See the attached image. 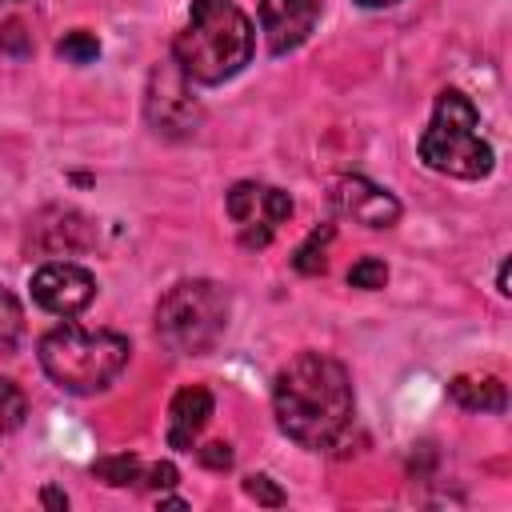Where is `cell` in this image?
Instances as JSON below:
<instances>
[{
	"mask_svg": "<svg viewBox=\"0 0 512 512\" xmlns=\"http://www.w3.org/2000/svg\"><path fill=\"white\" fill-rule=\"evenodd\" d=\"M272 408L288 440L312 452H328L352 428V412H356L352 380L340 360L324 352H300L276 372Z\"/></svg>",
	"mask_w": 512,
	"mask_h": 512,
	"instance_id": "1",
	"label": "cell"
},
{
	"mask_svg": "<svg viewBox=\"0 0 512 512\" xmlns=\"http://www.w3.org/2000/svg\"><path fill=\"white\" fill-rule=\"evenodd\" d=\"M252 48L256 32L236 0H192L184 32L172 40V60L188 84H224L252 60Z\"/></svg>",
	"mask_w": 512,
	"mask_h": 512,
	"instance_id": "2",
	"label": "cell"
},
{
	"mask_svg": "<svg viewBox=\"0 0 512 512\" xmlns=\"http://www.w3.org/2000/svg\"><path fill=\"white\" fill-rule=\"evenodd\" d=\"M128 356H132V348L116 332H92L80 324H60V328L40 336L44 376L72 396L104 392L128 368Z\"/></svg>",
	"mask_w": 512,
	"mask_h": 512,
	"instance_id": "3",
	"label": "cell"
},
{
	"mask_svg": "<svg viewBox=\"0 0 512 512\" xmlns=\"http://www.w3.org/2000/svg\"><path fill=\"white\" fill-rule=\"evenodd\" d=\"M416 148H420V160L432 172H444V176H456V180H480L496 164L492 144L480 136L476 104L464 92H456V88H444L436 96L432 120L420 132Z\"/></svg>",
	"mask_w": 512,
	"mask_h": 512,
	"instance_id": "4",
	"label": "cell"
},
{
	"mask_svg": "<svg viewBox=\"0 0 512 512\" xmlns=\"http://www.w3.org/2000/svg\"><path fill=\"white\" fill-rule=\"evenodd\" d=\"M228 328V292L212 280H184L168 288V296L156 308V332L160 340L180 356L208 352Z\"/></svg>",
	"mask_w": 512,
	"mask_h": 512,
	"instance_id": "5",
	"label": "cell"
},
{
	"mask_svg": "<svg viewBox=\"0 0 512 512\" xmlns=\"http://www.w3.org/2000/svg\"><path fill=\"white\" fill-rule=\"evenodd\" d=\"M228 216L236 220L244 248H264L276 236V228L292 216V200H288V192H280L272 184L240 180L228 188Z\"/></svg>",
	"mask_w": 512,
	"mask_h": 512,
	"instance_id": "6",
	"label": "cell"
},
{
	"mask_svg": "<svg viewBox=\"0 0 512 512\" xmlns=\"http://www.w3.org/2000/svg\"><path fill=\"white\" fill-rule=\"evenodd\" d=\"M148 124L164 136H188L196 132L200 124V108L192 100V88H188V76L176 68V60H160L152 68V80H148Z\"/></svg>",
	"mask_w": 512,
	"mask_h": 512,
	"instance_id": "7",
	"label": "cell"
},
{
	"mask_svg": "<svg viewBox=\"0 0 512 512\" xmlns=\"http://www.w3.org/2000/svg\"><path fill=\"white\" fill-rule=\"evenodd\" d=\"M32 300L52 316H76L96 296V276L72 260H52L32 272Z\"/></svg>",
	"mask_w": 512,
	"mask_h": 512,
	"instance_id": "8",
	"label": "cell"
},
{
	"mask_svg": "<svg viewBox=\"0 0 512 512\" xmlns=\"http://www.w3.org/2000/svg\"><path fill=\"white\" fill-rule=\"evenodd\" d=\"M332 208L364 228H392L400 220V200L364 176H340L332 184Z\"/></svg>",
	"mask_w": 512,
	"mask_h": 512,
	"instance_id": "9",
	"label": "cell"
},
{
	"mask_svg": "<svg viewBox=\"0 0 512 512\" xmlns=\"http://www.w3.org/2000/svg\"><path fill=\"white\" fill-rule=\"evenodd\" d=\"M320 20V0H260V32L272 56L296 52Z\"/></svg>",
	"mask_w": 512,
	"mask_h": 512,
	"instance_id": "10",
	"label": "cell"
},
{
	"mask_svg": "<svg viewBox=\"0 0 512 512\" xmlns=\"http://www.w3.org/2000/svg\"><path fill=\"white\" fill-rule=\"evenodd\" d=\"M208 416H212V392L200 388V384L180 388L172 396V408H168V444L180 448V452H192Z\"/></svg>",
	"mask_w": 512,
	"mask_h": 512,
	"instance_id": "11",
	"label": "cell"
},
{
	"mask_svg": "<svg viewBox=\"0 0 512 512\" xmlns=\"http://www.w3.org/2000/svg\"><path fill=\"white\" fill-rule=\"evenodd\" d=\"M448 396L468 412H504L508 396L496 376H456L448 384Z\"/></svg>",
	"mask_w": 512,
	"mask_h": 512,
	"instance_id": "12",
	"label": "cell"
},
{
	"mask_svg": "<svg viewBox=\"0 0 512 512\" xmlns=\"http://www.w3.org/2000/svg\"><path fill=\"white\" fill-rule=\"evenodd\" d=\"M92 472H96L104 484H112V488H128V484H140L144 464H140L136 456H104V460L92 464Z\"/></svg>",
	"mask_w": 512,
	"mask_h": 512,
	"instance_id": "13",
	"label": "cell"
},
{
	"mask_svg": "<svg viewBox=\"0 0 512 512\" xmlns=\"http://www.w3.org/2000/svg\"><path fill=\"white\" fill-rule=\"evenodd\" d=\"M328 240H332V224H320V228H312V232H308V240L296 248V256H292V268H296V272H304V276L320 272V268H324V248H328Z\"/></svg>",
	"mask_w": 512,
	"mask_h": 512,
	"instance_id": "14",
	"label": "cell"
},
{
	"mask_svg": "<svg viewBox=\"0 0 512 512\" xmlns=\"http://www.w3.org/2000/svg\"><path fill=\"white\" fill-rule=\"evenodd\" d=\"M24 412H28L24 392L12 380H0V436L12 432V428H20L24 424Z\"/></svg>",
	"mask_w": 512,
	"mask_h": 512,
	"instance_id": "15",
	"label": "cell"
},
{
	"mask_svg": "<svg viewBox=\"0 0 512 512\" xmlns=\"http://www.w3.org/2000/svg\"><path fill=\"white\" fill-rule=\"evenodd\" d=\"M56 52L64 56V60H72V64H92L96 56H100V40L92 36V32H68L60 44H56Z\"/></svg>",
	"mask_w": 512,
	"mask_h": 512,
	"instance_id": "16",
	"label": "cell"
},
{
	"mask_svg": "<svg viewBox=\"0 0 512 512\" xmlns=\"http://www.w3.org/2000/svg\"><path fill=\"white\" fill-rule=\"evenodd\" d=\"M348 284H352V288H364V292H376V288L388 284V264L376 260V256H364V260H356V264L348 268Z\"/></svg>",
	"mask_w": 512,
	"mask_h": 512,
	"instance_id": "17",
	"label": "cell"
},
{
	"mask_svg": "<svg viewBox=\"0 0 512 512\" xmlns=\"http://www.w3.org/2000/svg\"><path fill=\"white\" fill-rule=\"evenodd\" d=\"M24 328V312H20V300L0 284V344H12Z\"/></svg>",
	"mask_w": 512,
	"mask_h": 512,
	"instance_id": "18",
	"label": "cell"
},
{
	"mask_svg": "<svg viewBox=\"0 0 512 512\" xmlns=\"http://www.w3.org/2000/svg\"><path fill=\"white\" fill-rule=\"evenodd\" d=\"M244 492L256 504H268V508H280L284 504V492L272 484V476H244Z\"/></svg>",
	"mask_w": 512,
	"mask_h": 512,
	"instance_id": "19",
	"label": "cell"
},
{
	"mask_svg": "<svg viewBox=\"0 0 512 512\" xmlns=\"http://www.w3.org/2000/svg\"><path fill=\"white\" fill-rule=\"evenodd\" d=\"M0 52H12V56H28V52H32V36L24 32L20 20H8V24L0 28Z\"/></svg>",
	"mask_w": 512,
	"mask_h": 512,
	"instance_id": "20",
	"label": "cell"
},
{
	"mask_svg": "<svg viewBox=\"0 0 512 512\" xmlns=\"http://www.w3.org/2000/svg\"><path fill=\"white\" fill-rule=\"evenodd\" d=\"M176 468L168 464V460H160V464H144V476H140V484H148V488H172L176 484Z\"/></svg>",
	"mask_w": 512,
	"mask_h": 512,
	"instance_id": "21",
	"label": "cell"
},
{
	"mask_svg": "<svg viewBox=\"0 0 512 512\" xmlns=\"http://www.w3.org/2000/svg\"><path fill=\"white\" fill-rule=\"evenodd\" d=\"M196 452H200V460H204L208 468H228V464H232V452H228V444H220V440H216V444H204V448H196Z\"/></svg>",
	"mask_w": 512,
	"mask_h": 512,
	"instance_id": "22",
	"label": "cell"
},
{
	"mask_svg": "<svg viewBox=\"0 0 512 512\" xmlns=\"http://www.w3.org/2000/svg\"><path fill=\"white\" fill-rule=\"evenodd\" d=\"M44 504H48V508H68V496L56 492V488H48V492H44Z\"/></svg>",
	"mask_w": 512,
	"mask_h": 512,
	"instance_id": "23",
	"label": "cell"
},
{
	"mask_svg": "<svg viewBox=\"0 0 512 512\" xmlns=\"http://www.w3.org/2000/svg\"><path fill=\"white\" fill-rule=\"evenodd\" d=\"M360 8H392V4H400V0H356Z\"/></svg>",
	"mask_w": 512,
	"mask_h": 512,
	"instance_id": "24",
	"label": "cell"
}]
</instances>
